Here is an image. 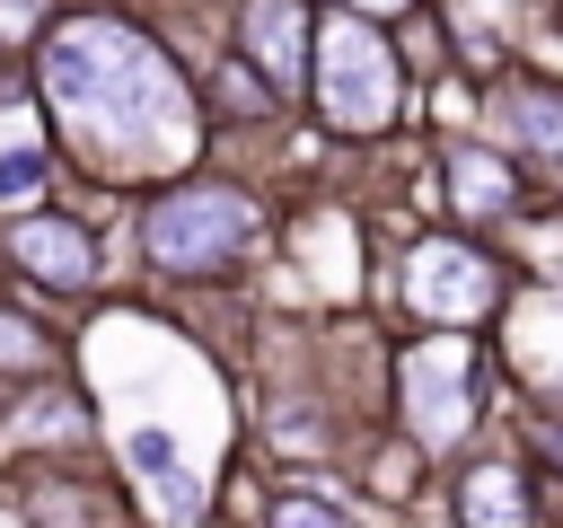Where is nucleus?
Here are the masks:
<instances>
[{"instance_id": "5", "label": "nucleus", "mask_w": 563, "mask_h": 528, "mask_svg": "<svg viewBox=\"0 0 563 528\" xmlns=\"http://www.w3.org/2000/svg\"><path fill=\"white\" fill-rule=\"evenodd\" d=\"M396 299H405L422 326L466 334V326H484L510 290H501V264H493L475 238H413L405 264H396Z\"/></svg>"}, {"instance_id": "10", "label": "nucleus", "mask_w": 563, "mask_h": 528, "mask_svg": "<svg viewBox=\"0 0 563 528\" xmlns=\"http://www.w3.org/2000/svg\"><path fill=\"white\" fill-rule=\"evenodd\" d=\"M18 502H26V528H123V502L79 466H35Z\"/></svg>"}, {"instance_id": "19", "label": "nucleus", "mask_w": 563, "mask_h": 528, "mask_svg": "<svg viewBox=\"0 0 563 528\" xmlns=\"http://www.w3.org/2000/svg\"><path fill=\"white\" fill-rule=\"evenodd\" d=\"M334 9H352V18H378V26H387V18H405V9H422V0H334Z\"/></svg>"}, {"instance_id": "2", "label": "nucleus", "mask_w": 563, "mask_h": 528, "mask_svg": "<svg viewBox=\"0 0 563 528\" xmlns=\"http://www.w3.org/2000/svg\"><path fill=\"white\" fill-rule=\"evenodd\" d=\"M255 246H264V202L246 185H229V176H194L185 167L141 202V255L167 282H220Z\"/></svg>"}, {"instance_id": "15", "label": "nucleus", "mask_w": 563, "mask_h": 528, "mask_svg": "<svg viewBox=\"0 0 563 528\" xmlns=\"http://www.w3.org/2000/svg\"><path fill=\"white\" fill-rule=\"evenodd\" d=\"M211 88H220V97H202V123H264V114L282 106V97H273V88H264V79H255L238 53L211 70Z\"/></svg>"}, {"instance_id": "14", "label": "nucleus", "mask_w": 563, "mask_h": 528, "mask_svg": "<svg viewBox=\"0 0 563 528\" xmlns=\"http://www.w3.org/2000/svg\"><path fill=\"white\" fill-rule=\"evenodd\" d=\"M519 361H528V378L545 387V405L563 414V299H537V308L519 317Z\"/></svg>"}, {"instance_id": "16", "label": "nucleus", "mask_w": 563, "mask_h": 528, "mask_svg": "<svg viewBox=\"0 0 563 528\" xmlns=\"http://www.w3.org/2000/svg\"><path fill=\"white\" fill-rule=\"evenodd\" d=\"M44 167H53L44 132H18V141H0V202H18V194H44Z\"/></svg>"}, {"instance_id": "4", "label": "nucleus", "mask_w": 563, "mask_h": 528, "mask_svg": "<svg viewBox=\"0 0 563 528\" xmlns=\"http://www.w3.org/2000/svg\"><path fill=\"white\" fill-rule=\"evenodd\" d=\"M475 414H484V352L466 334L431 326L422 343L396 352V422H405V440L422 458H449L475 431Z\"/></svg>"}, {"instance_id": "3", "label": "nucleus", "mask_w": 563, "mask_h": 528, "mask_svg": "<svg viewBox=\"0 0 563 528\" xmlns=\"http://www.w3.org/2000/svg\"><path fill=\"white\" fill-rule=\"evenodd\" d=\"M299 88H308L317 123L343 132V141H369V132H387V123L405 114V62H396L387 26H378V18H352V9L317 18V35H308V79H299Z\"/></svg>"}, {"instance_id": "1", "label": "nucleus", "mask_w": 563, "mask_h": 528, "mask_svg": "<svg viewBox=\"0 0 563 528\" xmlns=\"http://www.w3.org/2000/svg\"><path fill=\"white\" fill-rule=\"evenodd\" d=\"M35 106L97 185H167L211 132L202 88L132 9H53L35 35Z\"/></svg>"}, {"instance_id": "13", "label": "nucleus", "mask_w": 563, "mask_h": 528, "mask_svg": "<svg viewBox=\"0 0 563 528\" xmlns=\"http://www.w3.org/2000/svg\"><path fill=\"white\" fill-rule=\"evenodd\" d=\"M44 378H62V343H53V326H35V308L0 299V387L18 396V387H44Z\"/></svg>"}, {"instance_id": "6", "label": "nucleus", "mask_w": 563, "mask_h": 528, "mask_svg": "<svg viewBox=\"0 0 563 528\" xmlns=\"http://www.w3.org/2000/svg\"><path fill=\"white\" fill-rule=\"evenodd\" d=\"M0 255H9V273H26V282L62 290V299H88V290L106 282L97 229H88L79 211H18V220L0 229Z\"/></svg>"}, {"instance_id": "9", "label": "nucleus", "mask_w": 563, "mask_h": 528, "mask_svg": "<svg viewBox=\"0 0 563 528\" xmlns=\"http://www.w3.org/2000/svg\"><path fill=\"white\" fill-rule=\"evenodd\" d=\"M484 114H493V132L519 141L528 158H554V167H563V79H501V88L484 97Z\"/></svg>"}, {"instance_id": "8", "label": "nucleus", "mask_w": 563, "mask_h": 528, "mask_svg": "<svg viewBox=\"0 0 563 528\" xmlns=\"http://www.w3.org/2000/svg\"><path fill=\"white\" fill-rule=\"evenodd\" d=\"M123 475L150 493V519L158 528H194L202 510H211V484L176 458V440L158 431V422H141V431H123Z\"/></svg>"}, {"instance_id": "12", "label": "nucleus", "mask_w": 563, "mask_h": 528, "mask_svg": "<svg viewBox=\"0 0 563 528\" xmlns=\"http://www.w3.org/2000/svg\"><path fill=\"white\" fill-rule=\"evenodd\" d=\"M457 528H537L528 510V475L510 458H475L457 475Z\"/></svg>"}, {"instance_id": "20", "label": "nucleus", "mask_w": 563, "mask_h": 528, "mask_svg": "<svg viewBox=\"0 0 563 528\" xmlns=\"http://www.w3.org/2000/svg\"><path fill=\"white\" fill-rule=\"evenodd\" d=\"M545 458H554V466H563V431H554V440H545Z\"/></svg>"}, {"instance_id": "7", "label": "nucleus", "mask_w": 563, "mask_h": 528, "mask_svg": "<svg viewBox=\"0 0 563 528\" xmlns=\"http://www.w3.org/2000/svg\"><path fill=\"white\" fill-rule=\"evenodd\" d=\"M308 35H317V9H308V0H238L229 53H238L273 97H299V79H308Z\"/></svg>"}, {"instance_id": "18", "label": "nucleus", "mask_w": 563, "mask_h": 528, "mask_svg": "<svg viewBox=\"0 0 563 528\" xmlns=\"http://www.w3.org/2000/svg\"><path fill=\"white\" fill-rule=\"evenodd\" d=\"M44 18H53V0H0V53L35 44V35H44Z\"/></svg>"}, {"instance_id": "17", "label": "nucleus", "mask_w": 563, "mask_h": 528, "mask_svg": "<svg viewBox=\"0 0 563 528\" xmlns=\"http://www.w3.org/2000/svg\"><path fill=\"white\" fill-rule=\"evenodd\" d=\"M264 528H361L352 510H334L325 493H282L273 510H264Z\"/></svg>"}, {"instance_id": "11", "label": "nucleus", "mask_w": 563, "mask_h": 528, "mask_svg": "<svg viewBox=\"0 0 563 528\" xmlns=\"http://www.w3.org/2000/svg\"><path fill=\"white\" fill-rule=\"evenodd\" d=\"M449 202H457V220H510L519 211V167L501 158V150H484V141H457L449 150Z\"/></svg>"}]
</instances>
